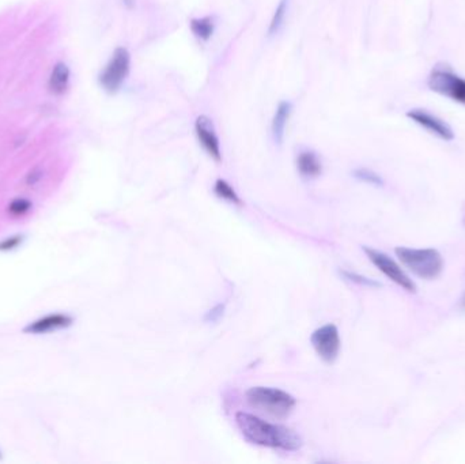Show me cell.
Segmentation results:
<instances>
[{"label":"cell","mask_w":465,"mask_h":464,"mask_svg":"<svg viewBox=\"0 0 465 464\" xmlns=\"http://www.w3.org/2000/svg\"><path fill=\"white\" fill-rule=\"evenodd\" d=\"M297 169L306 178H313L320 176L322 165L320 158L313 151H302L297 157Z\"/></svg>","instance_id":"obj_12"},{"label":"cell","mask_w":465,"mask_h":464,"mask_svg":"<svg viewBox=\"0 0 465 464\" xmlns=\"http://www.w3.org/2000/svg\"><path fill=\"white\" fill-rule=\"evenodd\" d=\"M352 174H354L355 178L364 181V183H369V184H373V186H382L384 184L382 178L376 172H373L370 169H366V168L355 169Z\"/></svg>","instance_id":"obj_17"},{"label":"cell","mask_w":465,"mask_h":464,"mask_svg":"<svg viewBox=\"0 0 465 464\" xmlns=\"http://www.w3.org/2000/svg\"><path fill=\"white\" fill-rule=\"evenodd\" d=\"M364 251L366 256L369 258V261H372L384 276H388L392 282H394L399 286H402L404 291H409V293L417 291V285L414 283V281L388 255H385V253H382L379 251H376L373 248L364 247Z\"/></svg>","instance_id":"obj_6"},{"label":"cell","mask_w":465,"mask_h":464,"mask_svg":"<svg viewBox=\"0 0 465 464\" xmlns=\"http://www.w3.org/2000/svg\"><path fill=\"white\" fill-rule=\"evenodd\" d=\"M287 9H289V0H280L279 4H277L275 13L272 15V19H271L270 28H268V34H270V36L277 34V31H279L280 28H282L283 22H285V18H286Z\"/></svg>","instance_id":"obj_16"},{"label":"cell","mask_w":465,"mask_h":464,"mask_svg":"<svg viewBox=\"0 0 465 464\" xmlns=\"http://www.w3.org/2000/svg\"><path fill=\"white\" fill-rule=\"evenodd\" d=\"M223 313H225V304H218L207 312L204 320L208 323H215L223 316Z\"/></svg>","instance_id":"obj_21"},{"label":"cell","mask_w":465,"mask_h":464,"mask_svg":"<svg viewBox=\"0 0 465 464\" xmlns=\"http://www.w3.org/2000/svg\"><path fill=\"white\" fill-rule=\"evenodd\" d=\"M214 192H215V195H217L218 198L223 199V201H226V202H230V203L234 204H241V199L238 198L237 192L234 191V188H232V186H230L228 181H225V180H222V178L217 180V183H215V186H214Z\"/></svg>","instance_id":"obj_15"},{"label":"cell","mask_w":465,"mask_h":464,"mask_svg":"<svg viewBox=\"0 0 465 464\" xmlns=\"http://www.w3.org/2000/svg\"><path fill=\"white\" fill-rule=\"evenodd\" d=\"M247 402L252 408L277 420L287 418L297 405V400L290 393L271 387H253L247 390Z\"/></svg>","instance_id":"obj_2"},{"label":"cell","mask_w":465,"mask_h":464,"mask_svg":"<svg viewBox=\"0 0 465 464\" xmlns=\"http://www.w3.org/2000/svg\"><path fill=\"white\" fill-rule=\"evenodd\" d=\"M396 256L412 274L421 279H434L441 276L444 270V259L441 253L433 248L415 249V248L399 247L394 249Z\"/></svg>","instance_id":"obj_3"},{"label":"cell","mask_w":465,"mask_h":464,"mask_svg":"<svg viewBox=\"0 0 465 464\" xmlns=\"http://www.w3.org/2000/svg\"><path fill=\"white\" fill-rule=\"evenodd\" d=\"M427 86L439 96L465 105V78L454 73L448 64H438L431 70Z\"/></svg>","instance_id":"obj_4"},{"label":"cell","mask_w":465,"mask_h":464,"mask_svg":"<svg viewBox=\"0 0 465 464\" xmlns=\"http://www.w3.org/2000/svg\"><path fill=\"white\" fill-rule=\"evenodd\" d=\"M70 84V69L64 63H58L49 76V89L55 94H63Z\"/></svg>","instance_id":"obj_13"},{"label":"cell","mask_w":465,"mask_h":464,"mask_svg":"<svg viewBox=\"0 0 465 464\" xmlns=\"http://www.w3.org/2000/svg\"><path fill=\"white\" fill-rule=\"evenodd\" d=\"M130 69H131V55L128 49L123 46L117 48L109 63L100 74L101 86L109 93H115L127 79Z\"/></svg>","instance_id":"obj_5"},{"label":"cell","mask_w":465,"mask_h":464,"mask_svg":"<svg viewBox=\"0 0 465 464\" xmlns=\"http://www.w3.org/2000/svg\"><path fill=\"white\" fill-rule=\"evenodd\" d=\"M291 111H292L291 102H279L277 111H275V115L272 118V136H274V141L277 145H282V142H283L285 131H286L287 121L290 118Z\"/></svg>","instance_id":"obj_11"},{"label":"cell","mask_w":465,"mask_h":464,"mask_svg":"<svg viewBox=\"0 0 465 464\" xmlns=\"http://www.w3.org/2000/svg\"><path fill=\"white\" fill-rule=\"evenodd\" d=\"M22 241H24V237L19 236V234L13 236V237H9V238H6V240H3V241L0 243V251H1V252L13 251L15 248L19 247V246L22 244Z\"/></svg>","instance_id":"obj_20"},{"label":"cell","mask_w":465,"mask_h":464,"mask_svg":"<svg viewBox=\"0 0 465 464\" xmlns=\"http://www.w3.org/2000/svg\"><path fill=\"white\" fill-rule=\"evenodd\" d=\"M195 132H196V136H198L200 145L207 151V154L217 162L222 160L219 138L215 132V128H214L213 120L204 115L198 117L196 123H195Z\"/></svg>","instance_id":"obj_9"},{"label":"cell","mask_w":465,"mask_h":464,"mask_svg":"<svg viewBox=\"0 0 465 464\" xmlns=\"http://www.w3.org/2000/svg\"><path fill=\"white\" fill-rule=\"evenodd\" d=\"M340 274L344 276L346 279H349L351 282H355V283H359V285H364V286H374V288H378L381 286V283H378L376 281H372L366 276H358L355 273H349V271H340Z\"/></svg>","instance_id":"obj_19"},{"label":"cell","mask_w":465,"mask_h":464,"mask_svg":"<svg viewBox=\"0 0 465 464\" xmlns=\"http://www.w3.org/2000/svg\"><path fill=\"white\" fill-rule=\"evenodd\" d=\"M41 172L40 171H33V172H30L29 176H28V184L29 186H34V184H37L39 181H40V178H41Z\"/></svg>","instance_id":"obj_22"},{"label":"cell","mask_w":465,"mask_h":464,"mask_svg":"<svg viewBox=\"0 0 465 464\" xmlns=\"http://www.w3.org/2000/svg\"><path fill=\"white\" fill-rule=\"evenodd\" d=\"M463 306H464V308H465V297H464V298H463Z\"/></svg>","instance_id":"obj_23"},{"label":"cell","mask_w":465,"mask_h":464,"mask_svg":"<svg viewBox=\"0 0 465 464\" xmlns=\"http://www.w3.org/2000/svg\"><path fill=\"white\" fill-rule=\"evenodd\" d=\"M235 423L249 443L272 450L295 452L302 447V438L292 429L264 421L262 418L240 411L235 414Z\"/></svg>","instance_id":"obj_1"},{"label":"cell","mask_w":465,"mask_h":464,"mask_svg":"<svg viewBox=\"0 0 465 464\" xmlns=\"http://www.w3.org/2000/svg\"><path fill=\"white\" fill-rule=\"evenodd\" d=\"M310 342L324 363H332L336 361L342 346L340 335L336 326L325 324L317 328L310 336Z\"/></svg>","instance_id":"obj_7"},{"label":"cell","mask_w":465,"mask_h":464,"mask_svg":"<svg viewBox=\"0 0 465 464\" xmlns=\"http://www.w3.org/2000/svg\"><path fill=\"white\" fill-rule=\"evenodd\" d=\"M73 319L68 315L64 313H53L48 315L41 319L36 320L30 323L24 328L25 334L41 335L58 331V330H64L73 326Z\"/></svg>","instance_id":"obj_10"},{"label":"cell","mask_w":465,"mask_h":464,"mask_svg":"<svg viewBox=\"0 0 465 464\" xmlns=\"http://www.w3.org/2000/svg\"><path fill=\"white\" fill-rule=\"evenodd\" d=\"M407 117L409 120H412L415 124L421 126V128L429 131L430 133L436 135V138L451 142L454 139V132L451 130V126L439 118V117L430 114L426 109H409L407 112Z\"/></svg>","instance_id":"obj_8"},{"label":"cell","mask_w":465,"mask_h":464,"mask_svg":"<svg viewBox=\"0 0 465 464\" xmlns=\"http://www.w3.org/2000/svg\"><path fill=\"white\" fill-rule=\"evenodd\" d=\"M189 28L192 33L202 41H208L211 36L214 34V21L210 16H203V18H193L189 22Z\"/></svg>","instance_id":"obj_14"},{"label":"cell","mask_w":465,"mask_h":464,"mask_svg":"<svg viewBox=\"0 0 465 464\" xmlns=\"http://www.w3.org/2000/svg\"><path fill=\"white\" fill-rule=\"evenodd\" d=\"M0 459H1V452H0Z\"/></svg>","instance_id":"obj_24"},{"label":"cell","mask_w":465,"mask_h":464,"mask_svg":"<svg viewBox=\"0 0 465 464\" xmlns=\"http://www.w3.org/2000/svg\"><path fill=\"white\" fill-rule=\"evenodd\" d=\"M30 208H31V202L30 201L25 199V198H16L9 206V213L13 217H21V216L28 214Z\"/></svg>","instance_id":"obj_18"}]
</instances>
